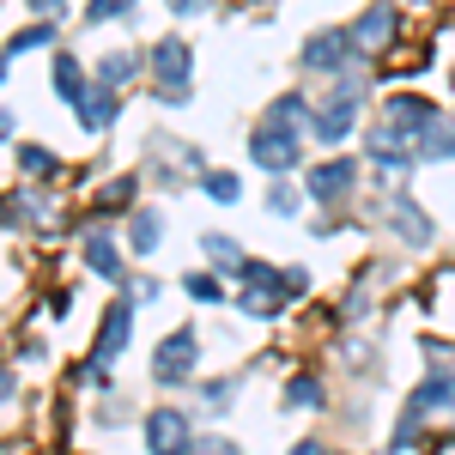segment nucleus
I'll return each mask as SVG.
<instances>
[{
  "mask_svg": "<svg viewBox=\"0 0 455 455\" xmlns=\"http://www.w3.org/2000/svg\"><path fill=\"white\" fill-rule=\"evenodd\" d=\"M237 280H243V315H280L291 298H304V285H310V274L304 267H267V261H243L237 267Z\"/></svg>",
  "mask_w": 455,
  "mask_h": 455,
  "instance_id": "obj_1",
  "label": "nucleus"
},
{
  "mask_svg": "<svg viewBox=\"0 0 455 455\" xmlns=\"http://www.w3.org/2000/svg\"><path fill=\"white\" fill-rule=\"evenodd\" d=\"M298 158H304V128H291V122H267L261 116V128L249 134V164L267 176H291L298 171Z\"/></svg>",
  "mask_w": 455,
  "mask_h": 455,
  "instance_id": "obj_2",
  "label": "nucleus"
},
{
  "mask_svg": "<svg viewBox=\"0 0 455 455\" xmlns=\"http://www.w3.org/2000/svg\"><path fill=\"white\" fill-rule=\"evenodd\" d=\"M358 104H364V79H352V85L340 79V85L328 92V104L310 116V134H315L322 146H340V140L352 134V122H358Z\"/></svg>",
  "mask_w": 455,
  "mask_h": 455,
  "instance_id": "obj_3",
  "label": "nucleus"
},
{
  "mask_svg": "<svg viewBox=\"0 0 455 455\" xmlns=\"http://www.w3.org/2000/svg\"><path fill=\"white\" fill-rule=\"evenodd\" d=\"M195 364H201V340H195L188 328H176V334H164V340L152 347V383H164V388L188 383Z\"/></svg>",
  "mask_w": 455,
  "mask_h": 455,
  "instance_id": "obj_4",
  "label": "nucleus"
},
{
  "mask_svg": "<svg viewBox=\"0 0 455 455\" xmlns=\"http://www.w3.org/2000/svg\"><path fill=\"white\" fill-rule=\"evenodd\" d=\"M146 450L152 455H188L195 450V419H188L182 407H158V413L146 419Z\"/></svg>",
  "mask_w": 455,
  "mask_h": 455,
  "instance_id": "obj_5",
  "label": "nucleus"
},
{
  "mask_svg": "<svg viewBox=\"0 0 455 455\" xmlns=\"http://www.w3.org/2000/svg\"><path fill=\"white\" fill-rule=\"evenodd\" d=\"M298 61L310 73H347V61H358V49H352V31H315L304 49H298Z\"/></svg>",
  "mask_w": 455,
  "mask_h": 455,
  "instance_id": "obj_6",
  "label": "nucleus"
},
{
  "mask_svg": "<svg viewBox=\"0 0 455 455\" xmlns=\"http://www.w3.org/2000/svg\"><path fill=\"white\" fill-rule=\"evenodd\" d=\"M352 182H358V164H352V158H328V164H315V171L304 176V195L322 201V207H340L352 195Z\"/></svg>",
  "mask_w": 455,
  "mask_h": 455,
  "instance_id": "obj_7",
  "label": "nucleus"
},
{
  "mask_svg": "<svg viewBox=\"0 0 455 455\" xmlns=\"http://www.w3.org/2000/svg\"><path fill=\"white\" fill-rule=\"evenodd\" d=\"M146 68H152L158 85H188V73H195V49H188L182 36H158L152 55H146Z\"/></svg>",
  "mask_w": 455,
  "mask_h": 455,
  "instance_id": "obj_8",
  "label": "nucleus"
},
{
  "mask_svg": "<svg viewBox=\"0 0 455 455\" xmlns=\"http://www.w3.org/2000/svg\"><path fill=\"white\" fill-rule=\"evenodd\" d=\"M128 334H134V298H116V304L104 310V328H98L92 358H98V364H116V358H122V347H128Z\"/></svg>",
  "mask_w": 455,
  "mask_h": 455,
  "instance_id": "obj_9",
  "label": "nucleus"
},
{
  "mask_svg": "<svg viewBox=\"0 0 455 455\" xmlns=\"http://www.w3.org/2000/svg\"><path fill=\"white\" fill-rule=\"evenodd\" d=\"M388 231H395V243L425 249L431 243V212H425L413 195H395V201H388Z\"/></svg>",
  "mask_w": 455,
  "mask_h": 455,
  "instance_id": "obj_10",
  "label": "nucleus"
},
{
  "mask_svg": "<svg viewBox=\"0 0 455 455\" xmlns=\"http://www.w3.org/2000/svg\"><path fill=\"white\" fill-rule=\"evenodd\" d=\"M388 36H395V0L364 6V19L352 25V49L358 55H377V49H388Z\"/></svg>",
  "mask_w": 455,
  "mask_h": 455,
  "instance_id": "obj_11",
  "label": "nucleus"
},
{
  "mask_svg": "<svg viewBox=\"0 0 455 455\" xmlns=\"http://www.w3.org/2000/svg\"><path fill=\"white\" fill-rule=\"evenodd\" d=\"M49 79H55V98H61V104H73V109L92 98L85 68H79V55H68V49H55V73H49Z\"/></svg>",
  "mask_w": 455,
  "mask_h": 455,
  "instance_id": "obj_12",
  "label": "nucleus"
},
{
  "mask_svg": "<svg viewBox=\"0 0 455 455\" xmlns=\"http://www.w3.org/2000/svg\"><path fill=\"white\" fill-rule=\"evenodd\" d=\"M407 407H413V413H455V377L450 371H443V377H425L419 388H413V395H407Z\"/></svg>",
  "mask_w": 455,
  "mask_h": 455,
  "instance_id": "obj_13",
  "label": "nucleus"
},
{
  "mask_svg": "<svg viewBox=\"0 0 455 455\" xmlns=\"http://www.w3.org/2000/svg\"><path fill=\"white\" fill-rule=\"evenodd\" d=\"M383 116L395 122V128H407V134H419V128H431L437 122V109H431V98H413V92H401V98H388Z\"/></svg>",
  "mask_w": 455,
  "mask_h": 455,
  "instance_id": "obj_14",
  "label": "nucleus"
},
{
  "mask_svg": "<svg viewBox=\"0 0 455 455\" xmlns=\"http://www.w3.org/2000/svg\"><path fill=\"white\" fill-rule=\"evenodd\" d=\"M116 116H122V98H116V85H98V92L79 104V128H85V134H104Z\"/></svg>",
  "mask_w": 455,
  "mask_h": 455,
  "instance_id": "obj_15",
  "label": "nucleus"
},
{
  "mask_svg": "<svg viewBox=\"0 0 455 455\" xmlns=\"http://www.w3.org/2000/svg\"><path fill=\"white\" fill-rule=\"evenodd\" d=\"M85 267L104 274V280H122V249L109 231H85Z\"/></svg>",
  "mask_w": 455,
  "mask_h": 455,
  "instance_id": "obj_16",
  "label": "nucleus"
},
{
  "mask_svg": "<svg viewBox=\"0 0 455 455\" xmlns=\"http://www.w3.org/2000/svg\"><path fill=\"white\" fill-rule=\"evenodd\" d=\"M158 243H164V219L152 207H134V219H128V249L134 255H152Z\"/></svg>",
  "mask_w": 455,
  "mask_h": 455,
  "instance_id": "obj_17",
  "label": "nucleus"
},
{
  "mask_svg": "<svg viewBox=\"0 0 455 455\" xmlns=\"http://www.w3.org/2000/svg\"><path fill=\"white\" fill-rule=\"evenodd\" d=\"M419 158H455V122L450 116H437L431 128H419V146H413Z\"/></svg>",
  "mask_w": 455,
  "mask_h": 455,
  "instance_id": "obj_18",
  "label": "nucleus"
},
{
  "mask_svg": "<svg viewBox=\"0 0 455 455\" xmlns=\"http://www.w3.org/2000/svg\"><path fill=\"white\" fill-rule=\"evenodd\" d=\"M201 195L219 201V207H231V201H243V182H237L231 171H201Z\"/></svg>",
  "mask_w": 455,
  "mask_h": 455,
  "instance_id": "obj_19",
  "label": "nucleus"
},
{
  "mask_svg": "<svg viewBox=\"0 0 455 455\" xmlns=\"http://www.w3.org/2000/svg\"><path fill=\"white\" fill-rule=\"evenodd\" d=\"M310 116H315V109L304 104L298 92H291V98H274V104H267V122H291V128H310Z\"/></svg>",
  "mask_w": 455,
  "mask_h": 455,
  "instance_id": "obj_20",
  "label": "nucleus"
},
{
  "mask_svg": "<svg viewBox=\"0 0 455 455\" xmlns=\"http://www.w3.org/2000/svg\"><path fill=\"white\" fill-rule=\"evenodd\" d=\"M55 25H61V19H36L31 31H19L12 43H6V55H25V49H43V43H55Z\"/></svg>",
  "mask_w": 455,
  "mask_h": 455,
  "instance_id": "obj_21",
  "label": "nucleus"
},
{
  "mask_svg": "<svg viewBox=\"0 0 455 455\" xmlns=\"http://www.w3.org/2000/svg\"><path fill=\"white\" fill-rule=\"evenodd\" d=\"M201 249L212 255V267H243V261H249V255H237V243H231L225 231H207V237H201Z\"/></svg>",
  "mask_w": 455,
  "mask_h": 455,
  "instance_id": "obj_22",
  "label": "nucleus"
},
{
  "mask_svg": "<svg viewBox=\"0 0 455 455\" xmlns=\"http://www.w3.org/2000/svg\"><path fill=\"white\" fill-rule=\"evenodd\" d=\"M182 291H188L195 304H219V298H225L219 274H201V267H195V274H182Z\"/></svg>",
  "mask_w": 455,
  "mask_h": 455,
  "instance_id": "obj_23",
  "label": "nucleus"
},
{
  "mask_svg": "<svg viewBox=\"0 0 455 455\" xmlns=\"http://www.w3.org/2000/svg\"><path fill=\"white\" fill-rule=\"evenodd\" d=\"M298 201H304V195H298L285 176L274 182V188H267V212H274V219H298Z\"/></svg>",
  "mask_w": 455,
  "mask_h": 455,
  "instance_id": "obj_24",
  "label": "nucleus"
},
{
  "mask_svg": "<svg viewBox=\"0 0 455 455\" xmlns=\"http://www.w3.org/2000/svg\"><path fill=\"white\" fill-rule=\"evenodd\" d=\"M19 171L25 176H55V152H49V146H19Z\"/></svg>",
  "mask_w": 455,
  "mask_h": 455,
  "instance_id": "obj_25",
  "label": "nucleus"
},
{
  "mask_svg": "<svg viewBox=\"0 0 455 455\" xmlns=\"http://www.w3.org/2000/svg\"><path fill=\"white\" fill-rule=\"evenodd\" d=\"M134 68H140L134 55H104L98 61V85H122V79H134Z\"/></svg>",
  "mask_w": 455,
  "mask_h": 455,
  "instance_id": "obj_26",
  "label": "nucleus"
},
{
  "mask_svg": "<svg viewBox=\"0 0 455 455\" xmlns=\"http://www.w3.org/2000/svg\"><path fill=\"white\" fill-rule=\"evenodd\" d=\"M285 407H322V383L315 377H291L285 383Z\"/></svg>",
  "mask_w": 455,
  "mask_h": 455,
  "instance_id": "obj_27",
  "label": "nucleus"
},
{
  "mask_svg": "<svg viewBox=\"0 0 455 455\" xmlns=\"http://www.w3.org/2000/svg\"><path fill=\"white\" fill-rule=\"evenodd\" d=\"M134 6H140V0H92V6H85V19H92V25H109V19H134Z\"/></svg>",
  "mask_w": 455,
  "mask_h": 455,
  "instance_id": "obj_28",
  "label": "nucleus"
},
{
  "mask_svg": "<svg viewBox=\"0 0 455 455\" xmlns=\"http://www.w3.org/2000/svg\"><path fill=\"white\" fill-rule=\"evenodd\" d=\"M128 201H134V182H128V176H116V182L104 188V201H98V207H104V212H122Z\"/></svg>",
  "mask_w": 455,
  "mask_h": 455,
  "instance_id": "obj_29",
  "label": "nucleus"
},
{
  "mask_svg": "<svg viewBox=\"0 0 455 455\" xmlns=\"http://www.w3.org/2000/svg\"><path fill=\"white\" fill-rule=\"evenodd\" d=\"M188 455H243V450H237L231 437H195V450H188Z\"/></svg>",
  "mask_w": 455,
  "mask_h": 455,
  "instance_id": "obj_30",
  "label": "nucleus"
},
{
  "mask_svg": "<svg viewBox=\"0 0 455 455\" xmlns=\"http://www.w3.org/2000/svg\"><path fill=\"white\" fill-rule=\"evenodd\" d=\"M25 6H31V12H43V19H61V12H68V0H25Z\"/></svg>",
  "mask_w": 455,
  "mask_h": 455,
  "instance_id": "obj_31",
  "label": "nucleus"
},
{
  "mask_svg": "<svg viewBox=\"0 0 455 455\" xmlns=\"http://www.w3.org/2000/svg\"><path fill=\"white\" fill-rule=\"evenodd\" d=\"M68 310H73V298L61 291V285H55V291H49V315H68Z\"/></svg>",
  "mask_w": 455,
  "mask_h": 455,
  "instance_id": "obj_32",
  "label": "nucleus"
},
{
  "mask_svg": "<svg viewBox=\"0 0 455 455\" xmlns=\"http://www.w3.org/2000/svg\"><path fill=\"white\" fill-rule=\"evenodd\" d=\"M291 455H328V443H315V437H298V443H291Z\"/></svg>",
  "mask_w": 455,
  "mask_h": 455,
  "instance_id": "obj_33",
  "label": "nucleus"
},
{
  "mask_svg": "<svg viewBox=\"0 0 455 455\" xmlns=\"http://www.w3.org/2000/svg\"><path fill=\"white\" fill-rule=\"evenodd\" d=\"M164 6H171V12H182V19H188V12H207V0H164Z\"/></svg>",
  "mask_w": 455,
  "mask_h": 455,
  "instance_id": "obj_34",
  "label": "nucleus"
},
{
  "mask_svg": "<svg viewBox=\"0 0 455 455\" xmlns=\"http://www.w3.org/2000/svg\"><path fill=\"white\" fill-rule=\"evenodd\" d=\"M0 140H12V109H0Z\"/></svg>",
  "mask_w": 455,
  "mask_h": 455,
  "instance_id": "obj_35",
  "label": "nucleus"
},
{
  "mask_svg": "<svg viewBox=\"0 0 455 455\" xmlns=\"http://www.w3.org/2000/svg\"><path fill=\"white\" fill-rule=\"evenodd\" d=\"M6 395H12V371L0 364V401H6Z\"/></svg>",
  "mask_w": 455,
  "mask_h": 455,
  "instance_id": "obj_36",
  "label": "nucleus"
}]
</instances>
